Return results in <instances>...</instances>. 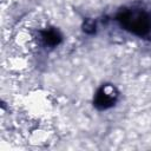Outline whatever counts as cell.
Returning a JSON list of instances; mask_svg holds the SVG:
<instances>
[{"label": "cell", "mask_w": 151, "mask_h": 151, "mask_svg": "<svg viewBox=\"0 0 151 151\" xmlns=\"http://www.w3.org/2000/svg\"><path fill=\"white\" fill-rule=\"evenodd\" d=\"M118 97V92L114 86L111 85H104L96 96L94 99V105L99 109H107L113 105Z\"/></svg>", "instance_id": "cell-2"}, {"label": "cell", "mask_w": 151, "mask_h": 151, "mask_svg": "<svg viewBox=\"0 0 151 151\" xmlns=\"http://www.w3.org/2000/svg\"><path fill=\"white\" fill-rule=\"evenodd\" d=\"M44 39H45L46 44H48V45H55V44L59 42L60 37H59L58 32H55L54 29H50V31H47V32L44 33Z\"/></svg>", "instance_id": "cell-3"}, {"label": "cell", "mask_w": 151, "mask_h": 151, "mask_svg": "<svg viewBox=\"0 0 151 151\" xmlns=\"http://www.w3.org/2000/svg\"><path fill=\"white\" fill-rule=\"evenodd\" d=\"M83 31L85 33H88V34L93 33L96 31V21L92 19H86L83 24Z\"/></svg>", "instance_id": "cell-4"}, {"label": "cell", "mask_w": 151, "mask_h": 151, "mask_svg": "<svg viewBox=\"0 0 151 151\" xmlns=\"http://www.w3.org/2000/svg\"><path fill=\"white\" fill-rule=\"evenodd\" d=\"M119 20L122 24L134 33L144 34L150 31V20L144 13H132L130 11H125L119 15Z\"/></svg>", "instance_id": "cell-1"}]
</instances>
